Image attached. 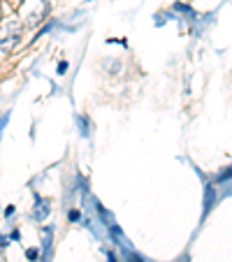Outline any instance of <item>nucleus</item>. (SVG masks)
I'll return each mask as SVG.
<instances>
[{
	"label": "nucleus",
	"instance_id": "1",
	"mask_svg": "<svg viewBox=\"0 0 232 262\" xmlns=\"http://www.w3.org/2000/svg\"><path fill=\"white\" fill-rule=\"evenodd\" d=\"M21 30H24L21 21L19 19H10L5 26H3V30H0V47H3L5 51H12L16 45H19Z\"/></svg>",
	"mask_w": 232,
	"mask_h": 262
},
{
	"label": "nucleus",
	"instance_id": "2",
	"mask_svg": "<svg viewBox=\"0 0 232 262\" xmlns=\"http://www.w3.org/2000/svg\"><path fill=\"white\" fill-rule=\"evenodd\" d=\"M0 24H3V3H0Z\"/></svg>",
	"mask_w": 232,
	"mask_h": 262
},
{
	"label": "nucleus",
	"instance_id": "3",
	"mask_svg": "<svg viewBox=\"0 0 232 262\" xmlns=\"http://www.w3.org/2000/svg\"><path fill=\"white\" fill-rule=\"evenodd\" d=\"M14 3H16V5H24V0H14Z\"/></svg>",
	"mask_w": 232,
	"mask_h": 262
}]
</instances>
